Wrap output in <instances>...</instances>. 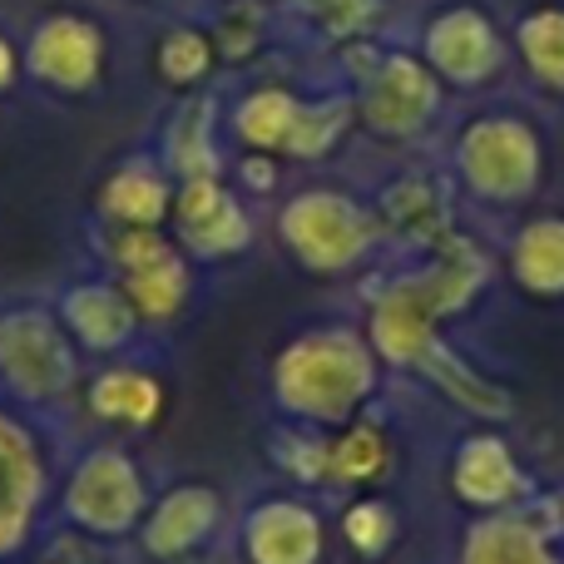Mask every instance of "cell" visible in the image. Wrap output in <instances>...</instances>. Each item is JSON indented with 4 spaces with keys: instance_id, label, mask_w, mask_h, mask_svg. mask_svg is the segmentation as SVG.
<instances>
[{
    "instance_id": "obj_16",
    "label": "cell",
    "mask_w": 564,
    "mask_h": 564,
    "mask_svg": "<svg viewBox=\"0 0 564 564\" xmlns=\"http://www.w3.org/2000/svg\"><path fill=\"white\" fill-rule=\"evenodd\" d=\"M65 317H69V327L89 341V347H119V341L134 332V312H129L124 292L105 288V282L69 292V297H65Z\"/></svg>"
},
{
    "instance_id": "obj_27",
    "label": "cell",
    "mask_w": 564,
    "mask_h": 564,
    "mask_svg": "<svg viewBox=\"0 0 564 564\" xmlns=\"http://www.w3.org/2000/svg\"><path fill=\"white\" fill-rule=\"evenodd\" d=\"M302 6H307L312 15H317L327 30H337V35H347V30L367 25V20H371V10H377V0H302Z\"/></svg>"
},
{
    "instance_id": "obj_24",
    "label": "cell",
    "mask_w": 564,
    "mask_h": 564,
    "mask_svg": "<svg viewBox=\"0 0 564 564\" xmlns=\"http://www.w3.org/2000/svg\"><path fill=\"white\" fill-rule=\"evenodd\" d=\"M208 59H214V50H208V40L194 35V30H174V35L164 40V50H159V69H164L174 85L198 79L208 69Z\"/></svg>"
},
{
    "instance_id": "obj_11",
    "label": "cell",
    "mask_w": 564,
    "mask_h": 564,
    "mask_svg": "<svg viewBox=\"0 0 564 564\" xmlns=\"http://www.w3.org/2000/svg\"><path fill=\"white\" fill-rule=\"evenodd\" d=\"M322 525L312 510L273 500V506L253 510L248 520V555L253 564H317Z\"/></svg>"
},
{
    "instance_id": "obj_17",
    "label": "cell",
    "mask_w": 564,
    "mask_h": 564,
    "mask_svg": "<svg viewBox=\"0 0 564 564\" xmlns=\"http://www.w3.org/2000/svg\"><path fill=\"white\" fill-rule=\"evenodd\" d=\"M516 278L530 292H564V218H540L520 234Z\"/></svg>"
},
{
    "instance_id": "obj_1",
    "label": "cell",
    "mask_w": 564,
    "mask_h": 564,
    "mask_svg": "<svg viewBox=\"0 0 564 564\" xmlns=\"http://www.w3.org/2000/svg\"><path fill=\"white\" fill-rule=\"evenodd\" d=\"M371 351L351 332H312L292 341L278 361V397L297 416L341 421L371 391Z\"/></svg>"
},
{
    "instance_id": "obj_4",
    "label": "cell",
    "mask_w": 564,
    "mask_h": 564,
    "mask_svg": "<svg viewBox=\"0 0 564 564\" xmlns=\"http://www.w3.org/2000/svg\"><path fill=\"white\" fill-rule=\"evenodd\" d=\"M0 371L6 381L30 401L59 397L75 377V357H69L65 337L50 327L40 312H10L0 317Z\"/></svg>"
},
{
    "instance_id": "obj_23",
    "label": "cell",
    "mask_w": 564,
    "mask_h": 564,
    "mask_svg": "<svg viewBox=\"0 0 564 564\" xmlns=\"http://www.w3.org/2000/svg\"><path fill=\"white\" fill-rule=\"evenodd\" d=\"M347 115H351L347 99H332L327 109H297V124H292V134H288V149L297 159H312V154H322V149H332V139L341 134Z\"/></svg>"
},
{
    "instance_id": "obj_22",
    "label": "cell",
    "mask_w": 564,
    "mask_h": 564,
    "mask_svg": "<svg viewBox=\"0 0 564 564\" xmlns=\"http://www.w3.org/2000/svg\"><path fill=\"white\" fill-rule=\"evenodd\" d=\"M381 466H387V451H381L377 431H347L327 451V476H337V480H371Z\"/></svg>"
},
{
    "instance_id": "obj_12",
    "label": "cell",
    "mask_w": 564,
    "mask_h": 564,
    "mask_svg": "<svg viewBox=\"0 0 564 564\" xmlns=\"http://www.w3.org/2000/svg\"><path fill=\"white\" fill-rule=\"evenodd\" d=\"M214 520H218V496L214 490H204V486L169 490L164 506L154 510V520H149V530H144L149 555H159V560L184 555V550H194L198 540L214 530Z\"/></svg>"
},
{
    "instance_id": "obj_15",
    "label": "cell",
    "mask_w": 564,
    "mask_h": 564,
    "mask_svg": "<svg viewBox=\"0 0 564 564\" xmlns=\"http://www.w3.org/2000/svg\"><path fill=\"white\" fill-rule=\"evenodd\" d=\"M466 564H555L550 545L530 520L520 516H500V520H480L466 535Z\"/></svg>"
},
{
    "instance_id": "obj_5",
    "label": "cell",
    "mask_w": 564,
    "mask_h": 564,
    "mask_svg": "<svg viewBox=\"0 0 564 564\" xmlns=\"http://www.w3.org/2000/svg\"><path fill=\"white\" fill-rule=\"evenodd\" d=\"M144 510V486H139L134 460H124L119 451H95L85 466L75 470L69 486V516L85 530H124Z\"/></svg>"
},
{
    "instance_id": "obj_25",
    "label": "cell",
    "mask_w": 564,
    "mask_h": 564,
    "mask_svg": "<svg viewBox=\"0 0 564 564\" xmlns=\"http://www.w3.org/2000/svg\"><path fill=\"white\" fill-rule=\"evenodd\" d=\"M347 540L361 550V555H381V550L397 540V520H391V510L377 506V500L351 506L347 510Z\"/></svg>"
},
{
    "instance_id": "obj_2",
    "label": "cell",
    "mask_w": 564,
    "mask_h": 564,
    "mask_svg": "<svg viewBox=\"0 0 564 564\" xmlns=\"http://www.w3.org/2000/svg\"><path fill=\"white\" fill-rule=\"evenodd\" d=\"M278 228H282L292 253H297L307 268H322V273H337V268L357 263L371 243L367 214H361L351 198L327 194V188L292 198V204L282 208Z\"/></svg>"
},
{
    "instance_id": "obj_14",
    "label": "cell",
    "mask_w": 564,
    "mask_h": 564,
    "mask_svg": "<svg viewBox=\"0 0 564 564\" xmlns=\"http://www.w3.org/2000/svg\"><path fill=\"white\" fill-rule=\"evenodd\" d=\"M456 490L470 506H506L520 496V470L510 460L506 441L496 436H476L460 446L456 456Z\"/></svg>"
},
{
    "instance_id": "obj_3",
    "label": "cell",
    "mask_w": 564,
    "mask_h": 564,
    "mask_svg": "<svg viewBox=\"0 0 564 564\" xmlns=\"http://www.w3.org/2000/svg\"><path fill=\"white\" fill-rule=\"evenodd\" d=\"M460 169H466L470 188L496 204L530 194L540 174V149L520 119H480L466 139H460Z\"/></svg>"
},
{
    "instance_id": "obj_7",
    "label": "cell",
    "mask_w": 564,
    "mask_h": 564,
    "mask_svg": "<svg viewBox=\"0 0 564 564\" xmlns=\"http://www.w3.org/2000/svg\"><path fill=\"white\" fill-rule=\"evenodd\" d=\"M436 109V79L416 65V59H387L377 75L367 79V99L361 115L381 134H416Z\"/></svg>"
},
{
    "instance_id": "obj_10",
    "label": "cell",
    "mask_w": 564,
    "mask_h": 564,
    "mask_svg": "<svg viewBox=\"0 0 564 564\" xmlns=\"http://www.w3.org/2000/svg\"><path fill=\"white\" fill-rule=\"evenodd\" d=\"M178 214V234L208 258H224V253H238L248 243V218L243 208L234 204L228 188H218L214 178H188L184 194L174 204Z\"/></svg>"
},
{
    "instance_id": "obj_26",
    "label": "cell",
    "mask_w": 564,
    "mask_h": 564,
    "mask_svg": "<svg viewBox=\"0 0 564 564\" xmlns=\"http://www.w3.org/2000/svg\"><path fill=\"white\" fill-rule=\"evenodd\" d=\"M174 159L194 178H208V174H198V169H208V105H194L184 115V124L174 129Z\"/></svg>"
},
{
    "instance_id": "obj_19",
    "label": "cell",
    "mask_w": 564,
    "mask_h": 564,
    "mask_svg": "<svg viewBox=\"0 0 564 564\" xmlns=\"http://www.w3.org/2000/svg\"><path fill=\"white\" fill-rule=\"evenodd\" d=\"M95 411L109 421H134V426H144V421L159 416V401H164V391H159L154 377H144V371H105V377L95 381Z\"/></svg>"
},
{
    "instance_id": "obj_9",
    "label": "cell",
    "mask_w": 564,
    "mask_h": 564,
    "mask_svg": "<svg viewBox=\"0 0 564 564\" xmlns=\"http://www.w3.org/2000/svg\"><path fill=\"white\" fill-rule=\"evenodd\" d=\"M426 55L436 65V75H446L451 85H480L500 65V40L490 30V20L476 15V10H446L426 30Z\"/></svg>"
},
{
    "instance_id": "obj_28",
    "label": "cell",
    "mask_w": 564,
    "mask_h": 564,
    "mask_svg": "<svg viewBox=\"0 0 564 564\" xmlns=\"http://www.w3.org/2000/svg\"><path fill=\"white\" fill-rule=\"evenodd\" d=\"M10 75H15V55H10V45L0 40V89L10 85Z\"/></svg>"
},
{
    "instance_id": "obj_18",
    "label": "cell",
    "mask_w": 564,
    "mask_h": 564,
    "mask_svg": "<svg viewBox=\"0 0 564 564\" xmlns=\"http://www.w3.org/2000/svg\"><path fill=\"white\" fill-rule=\"evenodd\" d=\"M164 208H169V188H164V178H159L149 164L119 169V174L109 178V188H105V214L124 218V224H134V228L159 224V218H164Z\"/></svg>"
},
{
    "instance_id": "obj_13",
    "label": "cell",
    "mask_w": 564,
    "mask_h": 564,
    "mask_svg": "<svg viewBox=\"0 0 564 564\" xmlns=\"http://www.w3.org/2000/svg\"><path fill=\"white\" fill-rule=\"evenodd\" d=\"M40 496V466L30 441L0 416V550H10L25 535L30 506Z\"/></svg>"
},
{
    "instance_id": "obj_6",
    "label": "cell",
    "mask_w": 564,
    "mask_h": 564,
    "mask_svg": "<svg viewBox=\"0 0 564 564\" xmlns=\"http://www.w3.org/2000/svg\"><path fill=\"white\" fill-rule=\"evenodd\" d=\"M119 268H124V288L149 317H174L178 302L188 292V268L159 234L139 228V234L119 238Z\"/></svg>"
},
{
    "instance_id": "obj_20",
    "label": "cell",
    "mask_w": 564,
    "mask_h": 564,
    "mask_svg": "<svg viewBox=\"0 0 564 564\" xmlns=\"http://www.w3.org/2000/svg\"><path fill=\"white\" fill-rule=\"evenodd\" d=\"M297 99L282 95V89H258V95L243 99V109H238V134L253 139L258 149H288V134L292 124H297Z\"/></svg>"
},
{
    "instance_id": "obj_21",
    "label": "cell",
    "mask_w": 564,
    "mask_h": 564,
    "mask_svg": "<svg viewBox=\"0 0 564 564\" xmlns=\"http://www.w3.org/2000/svg\"><path fill=\"white\" fill-rule=\"evenodd\" d=\"M520 50L545 85L564 89V10H535L520 25Z\"/></svg>"
},
{
    "instance_id": "obj_8",
    "label": "cell",
    "mask_w": 564,
    "mask_h": 564,
    "mask_svg": "<svg viewBox=\"0 0 564 564\" xmlns=\"http://www.w3.org/2000/svg\"><path fill=\"white\" fill-rule=\"evenodd\" d=\"M105 59V40L89 20L75 15H55L35 30L30 40V69L55 89H89Z\"/></svg>"
}]
</instances>
